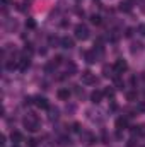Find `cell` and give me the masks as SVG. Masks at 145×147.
<instances>
[{
  "label": "cell",
  "mask_w": 145,
  "mask_h": 147,
  "mask_svg": "<svg viewBox=\"0 0 145 147\" xmlns=\"http://www.w3.org/2000/svg\"><path fill=\"white\" fill-rule=\"evenodd\" d=\"M22 125H24V128H28L29 132H36L38 128H39V120H38L36 115L28 113V115L22 118Z\"/></svg>",
  "instance_id": "obj_1"
},
{
  "label": "cell",
  "mask_w": 145,
  "mask_h": 147,
  "mask_svg": "<svg viewBox=\"0 0 145 147\" xmlns=\"http://www.w3.org/2000/svg\"><path fill=\"white\" fill-rule=\"evenodd\" d=\"M75 38L80 39V41L89 39V28L85 24H77L75 26Z\"/></svg>",
  "instance_id": "obj_2"
},
{
  "label": "cell",
  "mask_w": 145,
  "mask_h": 147,
  "mask_svg": "<svg viewBox=\"0 0 145 147\" xmlns=\"http://www.w3.org/2000/svg\"><path fill=\"white\" fill-rule=\"evenodd\" d=\"M126 69H128V63H126L123 58H118V60L114 62V65H113V72H114V75H121L123 72H126Z\"/></svg>",
  "instance_id": "obj_3"
},
{
  "label": "cell",
  "mask_w": 145,
  "mask_h": 147,
  "mask_svg": "<svg viewBox=\"0 0 145 147\" xmlns=\"http://www.w3.org/2000/svg\"><path fill=\"white\" fill-rule=\"evenodd\" d=\"M34 106H38L39 110H50V103L44 96H36L34 98Z\"/></svg>",
  "instance_id": "obj_4"
},
{
  "label": "cell",
  "mask_w": 145,
  "mask_h": 147,
  "mask_svg": "<svg viewBox=\"0 0 145 147\" xmlns=\"http://www.w3.org/2000/svg\"><path fill=\"white\" fill-rule=\"evenodd\" d=\"M96 80H97V79H96V75H94L92 72L87 70V72L82 74V84H85V86H92V84H96Z\"/></svg>",
  "instance_id": "obj_5"
},
{
  "label": "cell",
  "mask_w": 145,
  "mask_h": 147,
  "mask_svg": "<svg viewBox=\"0 0 145 147\" xmlns=\"http://www.w3.org/2000/svg\"><path fill=\"white\" fill-rule=\"evenodd\" d=\"M103 96H104V91L96 89V91H92V92H91V101H92L94 105H99V103L103 101Z\"/></svg>",
  "instance_id": "obj_6"
},
{
  "label": "cell",
  "mask_w": 145,
  "mask_h": 147,
  "mask_svg": "<svg viewBox=\"0 0 145 147\" xmlns=\"http://www.w3.org/2000/svg\"><path fill=\"white\" fill-rule=\"evenodd\" d=\"M60 45H62V48H67V50H70V48H73V39L68 36H63L62 39H60Z\"/></svg>",
  "instance_id": "obj_7"
},
{
  "label": "cell",
  "mask_w": 145,
  "mask_h": 147,
  "mask_svg": "<svg viewBox=\"0 0 145 147\" xmlns=\"http://www.w3.org/2000/svg\"><path fill=\"white\" fill-rule=\"evenodd\" d=\"M29 65H31V58H21L19 60V70L21 72H26L29 69Z\"/></svg>",
  "instance_id": "obj_8"
},
{
  "label": "cell",
  "mask_w": 145,
  "mask_h": 147,
  "mask_svg": "<svg viewBox=\"0 0 145 147\" xmlns=\"http://www.w3.org/2000/svg\"><path fill=\"white\" fill-rule=\"evenodd\" d=\"M128 127V120L125 118V116H119L118 120H116V128L118 130H123V128H126Z\"/></svg>",
  "instance_id": "obj_9"
},
{
  "label": "cell",
  "mask_w": 145,
  "mask_h": 147,
  "mask_svg": "<svg viewBox=\"0 0 145 147\" xmlns=\"http://www.w3.org/2000/svg\"><path fill=\"white\" fill-rule=\"evenodd\" d=\"M56 94H58V98H60V99H63V101L70 98V91H68L67 87H62V89H58V92H56Z\"/></svg>",
  "instance_id": "obj_10"
},
{
  "label": "cell",
  "mask_w": 145,
  "mask_h": 147,
  "mask_svg": "<svg viewBox=\"0 0 145 147\" xmlns=\"http://www.w3.org/2000/svg\"><path fill=\"white\" fill-rule=\"evenodd\" d=\"M80 137H82V139H84V140H85V144H89V146H91V144H94V142H96V137H94V135H92V134H89V132H84V134H82V135H80Z\"/></svg>",
  "instance_id": "obj_11"
},
{
  "label": "cell",
  "mask_w": 145,
  "mask_h": 147,
  "mask_svg": "<svg viewBox=\"0 0 145 147\" xmlns=\"http://www.w3.org/2000/svg\"><path fill=\"white\" fill-rule=\"evenodd\" d=\"M84 57H85V60H87V63H94L96 62V51H85L84 53Z\"/></svg>",
  "instance_id": "obj_12"
},
{
  "label": "cell",
  "mask_w": 145,
  "mask_h": 147,
  "mask_svg": "<svg viewBox=\"0 0 145 147\" xmlns=\"http://www.w3.org/2000/svg\"><path fill=\"white\" fill-rule=\"evenodd\" d=\"M10 139H12L14 144H21V142H22V134H21V132H12V134H10Z\"/></svg>",
  "instance_id": "obj_13"
},
{
  "label": "cell",
  "mask_w": 145,
  "mask_h": 147,
  "mask_svg": "<svg viewBox=\"0 0 145 147\" xmlns=\"http://www.w3.org/2000/svg\"><path fill=\"white\" fill-rule=\"evenodd\" d=\"M31 55H33V48L31 45H26V48L22 50V58H31Z\"/></svg>",
  "instance_id": "obj_14"
},
{
  "label": "cell",
  "mask_w": 145,
  "mask_h": 147,
  "mask_svg": "<svg viewBox=\"0 0 145 147\" xmlns=\"http://www.w3.org/2000/svg\"><path fill=\"white\" fill-rule=\"evenodd\" d=\"M137 98H138L137 91H128V92H126V99H128V101H137Z\"/></svg>",
  "instance_id": "obj_15"
},
{
  "label": "cell",
  "mask_w": 145,
  "mask_h": 147,
  "mask_svg": "<svg viewBox=\"0 0 145 147\" xmlns=\"http://www.w3.org/2000/svg\"><path fill=\"white\" fill-rule=\"evenodd\" d=\"M119 10H123V12H130V10H132V5H130L128 2H121V3H119Z\"/></svg>",
  "instance_id": "obj_16"
},
{
  "label": "cell",
  "mask_w": 145,
  "mask_h": 147,
  "mask_svg": "<svg viewBox=\"0 0 145 147\" xmlns=\"http://www.w3.org/2000/svg\"><path fill=\"white\" fill-rule=\"evenodd\" d=\"M75 70H77L75 63H73V62H68V63H67V72H68V75H72V74H75Z\"/></svg>",
  "instance_id": "obj_17"
},
{
  "label": "cell",
  "mask_w": 145,
  "mask_h": 147,
  "mask_svg": "<svg viewBox=\"0 0 145 147\" xmlns=\"http://www.w3.org/2000/svg\"><path fill=\"white\" fill-rule=\"evenodd\" d=\"M26 28H29V29H34V28H36V22H34V19H31V17H29V19L26 21Z\"/></svg>",
  "instance_id": "obj_18"
},
{
  "label": "cell",
  "mask_w": 145,
  "mask_h": 147,
  "mask_svg": "<svg viewBox=\"0 0 145 147\" xmlns=\"http://www.w3.org/2000/svg\"><path fill=\"white\" fill-rule=\"evenodd\" d=\"M91 22L92 24H101V16H96V14L91 16Z\"/></svg>",
  "instance_id": "obj_19"
},
{
  "label": "cell",
  "mask_w": 145,
  "mask_h": 147,
  "mask_svg": "<svg viewBox=\"0 0 145 147\" xmlns=\"http://www.w3.org/2000/svg\"><path fill=\"white\" fill-rule=\"evenodd\" d=\"M55 69H56V63H55V62H50V63L44 67V70H46V72H51V70H55Z\"/></svg>",
  "instance_id": "obj_20"
},
{
  "label": "cell",
  "mask_w": 145,
  "mask_h": 147,
  "mask_svg": "<svg viewBox=\"0 0 145 147\" xmlns=\"http://www.w3.org/2000/svg\"><path fill=\"white\" fill-rule=\"evenodd\" d=\"M50 113H51V115H50V120H56V118H58V110H56V108H55V110H50Z\"/></svg>",
  "instance_id": "obj_21"
},
{
  "label": "cell",
  "mask_w": 145,
  "mask_h": 147,
  "mask_svg": "<svg viewBox=\"0 0 145 147\" xmlns=\"http://www.w3.org/2000/svg\"><path fill=\"white\" fill-rule=\"evenodd\" d=\"M104 94H106V96H109V98H113V96H114V91H113V89H106V91H104Z\"/></svg>",
  "instance_id": "obj_22"
},
{
  "label": "cell",
  "mask_w": 145,
  "mask_h": 147,
  "mask_svg": "<svg viewBox=\"0 0 145 147\" xmlns=\"http://www.w3.org/2000/svg\"><path fill=\"white\" fill-rule=\"evenodd\" d=\"M138 33H140L142 36H145V24H140V26H138Z\"/></svg>",
  "instance_id": "obj_23"
},
{
  "label": "cell",
  "mask_w": 145,
  "mask_h": 147,
  "mask_svg": "<svg viewBox=\"0 0 145 147\" xmlns=\"http://www.w3.org/2000/svg\"><path fill=\"white\" fill-rule=\"evenodd\" d=\"M56 43H58V39H56L55 36H51V38H50V45H51V46H53V45H56Z\"/></svg>",
  "instance_id": "obj_24"
},
{
  "label": "cell",
  "mask_w": 145,
  "mask_h": 147,
  "mask_svg": "<svg viewBox=\"0 0 145 147\" xmlns=\"http://www.w3.org/2000/svg\"><path fill=\"white\" fill-rule=\"evenodd\" d=\"M137 146V144H135V140H133V139H130V140H128V144H126V147H135Z\"/></svg>",
  "instance_id": "obj_25"
},
{
  "label": "cell",
  "mask_w": 145,
  "mask_h": 147,
  "mask_svg": "<svg viewBox=\"0 0 145 147\" xmlns=\"http://www.w3.org/2000/svg\"><path fill=\"white\" fill-rule=\"evenodd\" d=\"M73 132H80V125L79 123H73Z\"/></svg>",
  "instance_id": "obj_26"
},
{
  "label": "cell",
  "mask_w": 145,
  "mask_h": 147,
  "mask_svg": "<svg viewBox=\"0 0 145 147\" xmlns=\"http://www.w3.org/2000/svg\"><path fill=\"white\" fill-rule=\"evenodd\" d=\"M9 3H10V0H2V5H3V7H7Z\"/></svg>",
  "instance_id": "obj_27"
},
{
  "label": "cell",
  "mask_w": 145,
  "mask_h": 147,
  "mask_svg": "<svg viewBox=\"0 0 145 147\" xmlns=\"http://www.w3.org/2000/svg\"><path fill=\"white\" fill-rule=\"evenodd\" d=\"M12 147H19V144H14V146H12Z\"/></svg>",
  "instance_id": "obj_28"
}]
</instances>
